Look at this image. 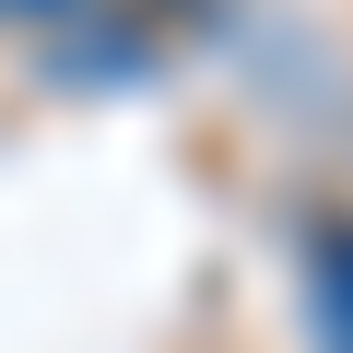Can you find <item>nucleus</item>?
<instances>
[{"instance_id":"obj_1","label":"nucleus","mask_w":353,"mask_h":353,"mask_svg":"<svg viewBox=\"0 0 353 353\" xmlns=\"http://www.w3.org/2000/svg\"><path fill=\"white\" fill-rule=\"evenodd\" d=\"M318 341H330V353H353V224H330V236H318Z\"/></svg>"}]
</instances>
